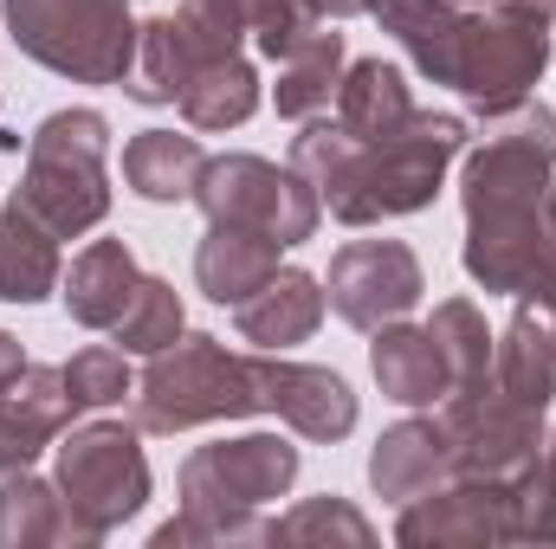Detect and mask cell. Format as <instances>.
I'll use <instances>...</instances> for the list:
<instances>
[{
    "instance_id": "obj_1",
    "label": "cell",
    "mask_w": 556,
    "mask_h": 549,
    "mask_svg": "<svg viewBox=\"0 0 556 549\" xmlns=\"http://www.w3.org/2000/svg\"><path fill=\"white\" fill-rule=\"evenodd\" d=\"M459 149H466V117H453V111H415L382 142H356L343 124L311 117L304 137L291 142V168L317 188V201L343 227H376V220H402V214L433 207Z\"/></svg>"
},
{
    "instance_id": "obj_2",
    "label": "cell",
    "mask_w": 556,
    "mask_h": 549,
    "mask_svg": "<svg viewBox=\"0 0 556 549\" xmlns=\"http://www.w3.org/2000/svg\"><path fill=\"white\" fill-rule=\"evenodd\" d=\"M111 124L98 111H52L33 137H26V175L13 188V201L52 233V240H78L111 214Z\"/></svg>"
},
{
    "instance_id": "obj_3",
    "label": "cell",
    "mask_w": 556,
    "mask_h": 549,
    "mask_svg": "<svg viewBox=\"0 0 556 549\" xmlns=\"http://www.w3.org/2000/svg\"><path fill=\"white\" fill-rule=\"evenodd\" d=\"M247 413H266L260 369H253V356H233L214 336H181V343L155 349L137 382L142 433H188V426L247 420Z\"/></svg>"
},
{
    "instance_id": "obj_4",
    "label": "cell",
    "mask_w": 556,
    "mask_h": 549,
    "mask_svg": "<svg viewBox=\"0 0 556 549\" xmlns=\"http://www.w3.org/2000/svg\"><path fill=\"white\" fill-rule=\"evenodd\" d=\"M0 20L33 65L72 85H124L137 65L130 0H0Z\"/></svg>"
},
{
    "instance_id": "obj_5",
    "label": "cell",
    "mask_w": 556,
    "mask_h": 549,
    "mask_svg": "<svg viewBox=\"0 0 556 549\" xmlns=\"http://www.w3.org/2000/svg\"><path fill=\"white\" fill-rule=\"evenodd\" d=\"M59 498L72 518V544H98L124 531L149 505V459L137 420H85L59 439Z\"/></svg>"
},
{
    "instance_id": "obj_6",
    "label": "cell",
    "mask_w": 556,
    "mask_h": 549,
    "mask_svg": "<svg viewBox=\"0 0 556 549\" xmlns=\"http://www.w3.org/2000/svg\"><path fill=\"white\" fill-rule=\"evenodd\" d=\"M556 181V111L551 104H518L485 117V137L459 162V201L472 214H538Z\"/></svg>"
},
{
    "instance_id": "obj_7",
    "label": "cell",
    "mask_w": 556,
    "mask_h": 549,
    "mask_svg": "<svg viewBox=\"0 0 556 549\" xmlns=\"http://www.w3.org/2000/svg\"><path fill=\"white\" fill-rule=\"evenodd\" d=\"M544 65H551V20L531 7H511V0H485V13H466L446 85L479 117H498V111H518L531 98Z\"/></svg>"
},
{
    "instance_id": "obj_8",
    "label": "cell",
    "mask_w": 556,
    "mask_h": 549,
    "mask_svg": "<svg viewBox=\"0 0 556 549\" xmlns=\"http://www.w3.org/2000/svg\"><path fill=\"white\" fill-rule=\"evenodd\" d=\"M194 207L220 227H247V233H266L273 246H304L324 220V201L317 188L285 162L266 155H207L201 162V181H194Z\"/></svg>"
},
{
    "instance_id": "obj_9",
    "label": "cell",
    "mask_w": 556,
    "mask_h": 549,
    "mask_svg": "<svg viewBox=\"0 0 556 549\" xmlns=\"http://www.w3.org/2000/svg\"><path fill=\"white\" fill-rule=\"evenodd\" d=\"M446 452H453V478H485V485H525L544 459V413L511 401L492 375L472 388L446 395Z\"/></svg>"
},
{
    "instance_id": "obj_10",
    "label": "cell",
    "mask_w": 556,
    "mask_h": 549,
    "mask_svg": "<svg viewBox=\"0 0 556 549\" xmlns=\"http://www.w3.org/2000/svg\"><path fill=\"white\" fill-rule=\"evenodd\" d=\"M298 485V446L278 433H240L194 446L181 459V505L188 511H260Z\"/></svg>"
},
{
    "instance_id": "obj_11",
    "label": "cell",
    "mask_w": 556,
    "mask_h": 549,
    "mask_svg": "<svg viewBox=\"0 0 556 549\" xmlns=\"http://www.w3.org/2000/svg\"><path fill=\"white\" fill-rule=\"evenodd\" d=\"M395 544L408 549H472V544H518V485L453 478L402 505Z\"/></svg>"
},
{
    "instance_id": "obj_12",
    "label": "cell",
    "mask_w": 556,
    "mask_h": 549,
    "mask_svg": "<svg viewBox=\"0 0 556 549\" xmlns=\"http://www.w3.org/2000/svg\"><path fill=\"white\" fill-rule=\"evenodd\" d=\"M427 291V272H420L415 246L402 240H350L337 259H330V310L350 323V330H382L395 317H408Z\"/></svg>"
},
{
    "instance_id": "obj_13",
    "label": "cell",
    "mask_w": 556,
    "mask_h": 549,
    "mask_svg": "<svg viewBox=\"0 0 556 549\" xmlns=\"http://www.w3.org/2000/svg\"><path fill=\"white\" fill-rule=\"evenodd\" d=\"M260 369V395H266V413H278L298 439H350L356 433V395L337 369H311V362H285L273 349L253 356Z\"/></svg>"
},
{
    "instance_id": "obj_14",
    "label": "cell",
    "mask_w": 556,
    "mask_h": 549,
    "mask_svg": "<svg viewBox=\"0 0 556 549\" xmlns=\"http://www.w3.org/2000/svg\"><path fill=\"white\" fill-rule=\"evenodd\" d=\"M72 395H65V375L59 369H39L26 362V375L13 388H0V478L7 472H26L65 426H72Z\"/></svg>"
},
{
    "instance_id": "obj_15",
    "label": "cell",
    "mask_w": 556,
    "mask_h": 549,
    "mask_svg": "<svg viewBox=\"0 0 556 549\" xmlns=\"http://www.w3.org/2000/svg\"><path fill=\"white\" fill-rule=\"evenodd\" d=\"M459 259H466L472 284L518 297L538 272V259H544V207L538 214H472Z\"/></svg>"
},
{
    "instance_id": "obj_16",
    "label": "cell",
    "mask_w": 556,
    "mask_h": 549,
    "mask_svg": "<svg viewBox=\"0 0 556 549\" xmlns=\"http://www.w3.org/2000/svg\"><path fill=\"white\" fill-rule=\"evenodd\" d=\"M324 310H330L324 278L298 272V266H278L273 284H266V291H253V297L233 310V323H240V336H247L253 349L285 356V349H298V343H311V336H317Z\"/></svg>"
},
{
    "instance_id": "obj_17",
    "label": "cell",
    "mask_w": 556,
    "mask_h": 549,
    "mask_svg": "<svg viewBox=\"0 0 556 549\" xmlns=\"http://www.w3.org/2000/svg\"><path fill=\"white\" fill-rule=\"evenodd\" d=\"M137 284H142V266L124 240H91V246L72 259V272L59 278V297H65L72 323H85V330H117V317H124V304L137 297Z\"/></svg>"
},
{
    "instance_id": "obj_18",
    "label": "cell",
    "mask_w": 556,
    "mask_h": 549,
    "mask_svg": "<svg viewBox=\"0 0 556 549\" xmlns=\"http://www.w3.org/2000/svg\"><path fill=\"white\" fill-rule=\"evenodd\" d=\"M369 369H376V388H382L389 401H402V408H433V401H446V388H453L433 330L402 323V317L376 330V343H369Z\"/></svg>"
},
{
    "instance_id": "obj_19",
    "label": "cell",
    "mask_w": 556,
    "mask_h": 549,
    "mask_svg": "<svg viewBox=\"0 0 556 549\" xmlns=\"http://www.w3.org/2000/svg\"><path fill=\"white\" fill-rule=\"evenodd\" d=\"M278 253L266 233H247V227H220V220H207V240L194 246V284L214 297V304H227V310H240L253 291H266L278 272Z\"/></svg>"
},
{
    "instance_id": "obj_20",
    "label": "cell",
    "mask_w": 556,
    "mask_h": 549,
    "mask_svg": "<svg viewBox=\"0 0 556 549\" xmlns=\"http://www.w3.org/2000/svg\"><path fill=\"white\" fill-rule=\"evenodd\" d=\"M440 478H453V452H446V426L440 420H402L376 439L369 452V485L376 498L408 505L420 491H433Z\"/></svg>"
},
{
    "instance_id": "obj_21",
    "label": "cell",
    "mask_w": 556,
    "mask_h": 549,
    "mask_svg": "<svg viewBox=\"0 0 556 549\" xmlns=\"http://www.w3.org/2000/svg\"><path fill=\"white\" fill-rule=\"evenodd\" d=\"M492 382L511 401H525V408H538V413L556 401V330L538 323L531 304H518L511 323L492 336Z\"/></svg>"
},
{
    "instance_id": "obj_22",
    "label": "cell",
    "mask_w": 556,
    "mask_h": 549,
    "mask_svg": "<svg viewBox=\"0 0 556 549\" xmlns=\"http://www.w3.org/2000/svg\"><path fill=\"white\" fill-rule=\"evenodd\" d=\"M408 117H415V98H408L402 65H389V59H356V65H343V85H337V124H343L356 142L395 137Z\"/></svg>"
},
{
    "instance_id": "obj_23",
    "label": "cell",
    "mask_w": 556,
    "mask_h": 549,
    "mask_svg": "<svg viewBox=\"0 0 556 549\" xmlns=\"http://www.w3.org/2000/svg\"><path fill=\"white\" fill-rule=\"evenodd\" d=\"M369 13L382 20V33L402 39V52L415 59L433 85H446L453 72V46L466 33V0H369Z\"/></svg>"
},
{
    "instance_id": "obj_24",
    "label": "cell",
    "mask_w": 556,
    "mask_h": 549,
    "mask_svg": "<svg viewBox=\"0 0 556 549\" xmlns=\"http://www.w3.org/2000/svg\"><path fill=\"white\" fill-rule=\"evenodd\" d=\"M59 278H65L59 240L20 201H7L0 207V304H39L59 291Z\"/></svg>"
},
{
    "instance_id": "obj_25",
    "label": "cell",
    "mask_w": 556,
    "mask_h": 549,
    "mask_svg": "<svg viewBox=\"0 0 556 549\" xmlns=\"http://www.w3.org/2000/svg\"><path fill=\"white\" fill-rule=\"evenodd\" d=\"M201 142L175 137V130H137L124 142V181L130 194L155 201V207H175V201H194V181H201Z\"/></svg>"
},
{
    "instance_id": "obj_26",
    "label": "cell",
    "mask_w": 556,
    "mask_h": 549,
    "mask_svg": "<svg viewBox=\"0 0 556 549\" xmlns=\"http://www.w3.org/2000/svg\"><path fill=\"white\" fill-rule=\"evenodd\" d=\"M175 104H181L188 130H240V124L260 111V72H253L240 52L207 59V65L188 72V85H181Z\"/></svg>"
},
{
    "instance_id": "obj_27",
    "label": "cell",
    "mask_w": 556,
    "mask_h": 549,
    "mask_svg": "<svg viewBox=\"0 0 556 549\" xmlns=\"http://www.w3.org/2000/svg\"><path fill=\"white\" fill-rule=\"evenodd\" d=\"M343 33H311L291 59H278V85H273V104L278 117H291V124H311L317 111H330V98H337V85H343Z\"/></svg>"
},
{
    "instance_id": "obj_28",
    "label": "cell",
    "mask_w": 556,
    "mask_h": 549,
    "mask_svg": "<svg viewBox=\"0 0 556 549\" xmlns=\"http://www.w3.org/2000/svg\"><path fill=\"white\" fill-rule=\"evenodd\" d=\"M72 544V518L59 485L33 478V472H7L0 478V549H46Z\"/></svg>"
},
{
    "instance_id": "obj_29",
    "label": "cell",
    "mask_w": 556,
    "mask_h": 549,
    "mask_svg": "<svg viewBox=\"0 0 556 549\" xmlns=\"http://www.w3.org/2000/svg\"><path fill=\"white\" fill-rule=\"evenodd\" d=\"M188 72H194V52H188V39H181L175 13L142 20L137 65H130V78H124V98H130V104H175V98H181V85H188Z\"/></svg>"
},
{
    "instance_id": "obj_30",
    "label": "cell",
    "mask_w": 556,
    "mask_h": 549,
    "mask_svg": "<svg viewBox=\"0 0 556 549\" xmlns=\"http://www.w3.org/2000/svg\"><path fill=\"white\" fill-rule=\"evenodd\" d=\"M433 343H440V356H446V382L453 388H472V382H485L492 375V330H485V310L472 304V297H446V304H433ZM446 388V395H453Z\"/></svg>"
},
{
    "instance_id": "obj_31",
    "label": "cell",
    "mask_w": 556,
    "mask_h": 549,
    "mask_svg": "<svg viewBox=\"0 0 556 549\" xmlns=\"http://www.w3.org/2000/svg\"><path fill=\"white\" fill-rule=\"evenodd\" d=\"M181 336H188L181 291H175L168 278L142 272L137 297H130L124 317H117V343H124V356H155V349H168V343H181Z\"/></svg>"
},
{
    "instance_id": "obj_32",
    "label": "cell",
    "mask_w": 556,
    "mask_h": 549,
    "mask_svg": "<svg viewBox=\"0 0 556 549\" xmlns=\"http://www.w3.org/2000/svg\"><path fill=\"white\" fill-rule=\"evenodd\" d=\"M273 544H350V549H369L376 531L356 505L343 498H304L291 505L285 518H273Z\"/></svg>"
},
{
    "instance_id": "obj_33",
    "label": "cell",
    "mask_w": 556,
    "mask_h": 549,
    "mask_svg": "<svg viewBox=\"0 0 556 549\" xmlns=\"http://www.w3.org/2000/svg\"><path fill=\"white\" fill-rule=\"evenodd\" d=\"M59 375H65V395H72V408L78 413L117 408L124 395H137L124 349H104V343H91V349H78L72 362H59Z\"/></svg>"
},
{
    "instance_id": "obj_34",
    "label": "cell",
    "mask_w": 556,
    "mask_h": 549,
    "mask_svg": "<svg viewBox=\"0 0 556 549\" xmlns=\"http://www.w3.org/2000/svg\"><path fill=\"white\" fill-rule=\"evenodd\" d=\"M188 544H273V524L260 518V511H188L181 505V518H168L162 531H155V549H188Z\"/></svg>"
},
{
    "instance_id": "obj_35",
    "label": "cell",
    "mask_w": 556,
    "mask_h": 549,
    "mask_svg": "<svg viewBox=\"0 0 556 549\" xmlns=\"http://www.w3.org/2000/svg\"><path fill=\"white\" fill-rule=\"evenodd\" d=\"M330 20L311 0H247V33L266 59H291L311 33H324Z\"/></svg>"
},
{
    "instance_id": "obj_36",
    "label": "cell",
    "mask_w": 556,
    "mask_h": 549,
    "mask_svg": "<svg viewBox=\"0 0 556 549\" xmlns=\"http://www.w3.org/2000/svg\"><path fill=\"white\" fill-rule=\"evenodd\" d=\"M518 544H556V401L544 426V459L518 485Z\"/></svg>"
},
{
    "instance_id": "obj_37",
    "label": "cell",
    "mask_w": 556,
    "mask_h": 549,
    "mask_svg": "<svg viewBox=\"0 0 556 549\" xmlns=\"http://www.w3.org/2000/svg\"><path fill=\"white\" fill-rule=\"evenodd\" d=\"M518 304H531V310H556V214H544V259H538L531 284L518 291Z\"/></svg>"
},
{
    "instance_id": "obj_38",
    "label": "cell",
    "mask_w": 556,
    "mask_h": 549,
    "mask_svg": "<svg viewBox=\"0 0 556 549\" xmlns=\"http://www.w3.org/2000/svg\"><path fill=\"white\" fill-rule=\"evenodd\" d=\"M20 375H26V349H20V336L0 330V388H13Z\"/></svg>"
},
{
    "instance_id": "obj_39",
    "label": "cell",
    "mask_w": 556,
    "mask_h": 549,
    "mask_svg": "<svg viewBox=\"0 0 556 549\" xmlns=\"http://www.w3.org/2000/svg\"><path fill=\"white\" fill-rule=\"evenodd\" d=\"M324 20H356V13H369V0H311Z\"/></svg>"
},
{
    "instance_id": "obj_40",
    "label": "cell",
    "mask_w": 556,
    "mask_h": 549,
    "mask_svg": "<svg viewBox=\"0 0 556 549\" xmlns=\"http://www.w3.org/2000/svg\"><path fill=\"white\" fill-rule=\"evenodd\" d=\"M511 7H531V13H544V20H556V0H511Z\"/></svg>"
},
{
    "instance_id": "obj_41",
    "label": "cell",
    "mask_w": 556,
    "mask_h": 549,
    "mask_svg": "<svg viewBox=\"0 0 556 549\" xmlns=\"http://www.w3.org/2000/svg\"><path fill=\"white\" fill-rule=\"evenodd\" d=\"M544 214H556V181H551V194H544Z\"/></svg>"
},
{
    "instance_id": "obj_42",
    "label": "cell",
    "mask_w": 556,
    "mask_h": 549,
    "mask_svg": "<svg viewBox=\"0 0 556 549\" xmlns=\"http://www.w3.org/2000/svg\"><path fill=\"white\" fill-rule=\"evenodd\" d=\"M466 7H485V0H466Z\"/></svg>"
}]
</instances>
